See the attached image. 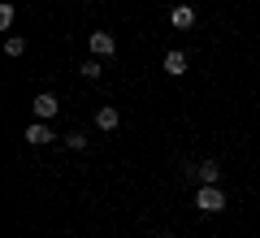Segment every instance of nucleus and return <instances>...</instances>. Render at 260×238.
Wrapping results in <instances>:
<instances>
[{"label":"nucleus","instance_id":"8","mask_svg":"<svg viewBox=\"0 0 260 238\" xmlns=\"http://www.w3.org/2000/svg\"><path fill=\"white\" fill-rule=\"evenodd\" d=\"M52 130H48V121H35V126H26V143H35V147H44V143H52Z\"/></svg>","mask_w":260,"mask_h":238},{"label":"nucleus","instance_id":"4","mask_svg":"<svg viewBox=\"0 0 260 238\" xmlns=\"http://www.w3.org/2000/svg\"><path fill=\"white\" fill-rule=\"evenodd\" d=\"M30 109H35V117H39V121H52L56 113H61V100H56L52 91H39V95H35V104H30Z\"/></svg>","mask_w":260,"mask_h":238},{"label":"nucleus","instance_id":"1","mask_svg":"<svg viewBox=\"0 0 260 238\" xmlns=\"http://www.w3.org/2000/svg\"><path fill=\"white\" fill-rule=\"evenodd\" d=\"M182 178H186V182H195V186H213V182H221V165H217V160H200V165L186 160Z\"/></svg>","mask_w":260,"mask_h":238},{"label":"nucleus","instance_id":"7","mask_svg":"<svg viewBox=\"0 0 260 238\" xmlns=\"http://www.w3.org/2000/svg\"><path fill=\"white\" fill-rule=\"evenodd\" d=\"M95 126H100V130H117L121 126V113L113 109V104H104V109H95Z\"/></svg>","mask_w":260,"mask_h":238},{"label":"nucleus","instance_id":"5","mask_svg":"<svg viewBox=\"0 0 260 238\" xmlns=\"http://www.w3.org/2000/svg\"><path fill=\"white\" fill-rule=\"evenodd\" d=\"M165 74H169V78H182V74H186V52L169 48V52H165Z\"/></svg>","mask_w":260,"mask_h":238},{"label":"nucleus","instance_id":"2","mask_svg":"<svg viewBox=\"0 0 260 238\" xmlns=\"http://www.w3.org/2000/svg\"><path fill=\"white\" fill-rule=\"evenodd\" d=\"M195 208L208 212V217H217V212H225V191L221 186H195Z\"/></svg>","mask_w":260,"mask_h":238},{"label":"nucleus","instance_id":"6","mask_svg":"<svg viewBox=\"0 0 260 238\" xmlns=\"http://www.w3.org/2000/svg\"><path fill=\"white\" fill-rule=\"evenodd\" d=\"M169 22H174L178 30H191V26H195V9H191V5H174V13H169Z\"/></svg>","mask_w":260,"mask_h":238},{"label":"nucleus","instance_id":"10","mask_svg":"<svg viewBox=\"0 0 260 238\" xmlns=\"http://www.w3.org/2000/svg\"><path fill=\"white\" fill-rule=\"evenodd\" d=\"M5 52H9V56H26V39H22V35H9V39H5Z\"/></svg>","mask_w":260,"mask_h":238},{"label":"nucleus","instance_id":"11","mask_svg":"<svg viewBox=\"0 0 260 238\" xmlns=\"http://www.w3.org/2000/svg\"><path fill=\"white\" fill-rule=\"evenodd\" d=\"M87 143H91V139H87L83 130H70V134H65V147H74V152H83Z\"/></svg>","mask_w":260,"mask_h":238},{"label":"nucleus","instance_id":"3","mask_svg":"<svg viewBox=\"0 0 260 238\" xmlns=\"http://www.w3.org/2000/svg\"><path fill=\"white\" fill-rule=\"evenodd\" d=\"M87 48H91V56H100V61H104V56L117 52V39H113L109 30H95V35H87Z\"/></svg>","mask_w":260,"mask_h":238},{"label":"nucleus","instance_id":"9","mask_svg":"<svg viewBox=\"0 0 260 238\" xmlns=\"http://www.w3.org/2000/svg\"><path fill=\"white\" fill-rule=\"evenodd\" d=\"M78 74H83L87 83H95V78H100V74H104V70H100V56H87V61L78 65Z\"/></svg>","mask_w":260,"mask_h":238},{"label":"nucleus","instance_id":"12","mask_svg":"<svg viewBox=\"0 0 260 238\" xmlns=\"http://www.w3.org/2000/svg\"><path fill=\"white\" fill-rule=\"evenodd\" d=\"M13 13H18V9L5 0V5H0V30H9V26H13Z\"/></svg>","mask_w":260,"mask_h":238}]
</instances>
